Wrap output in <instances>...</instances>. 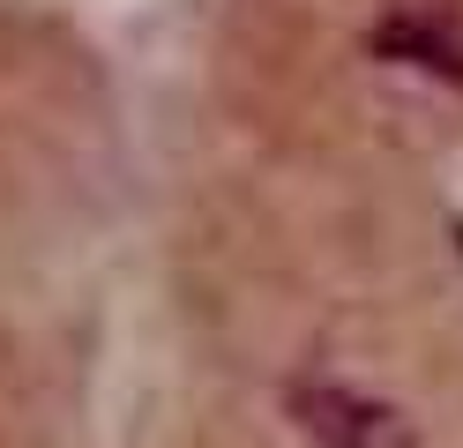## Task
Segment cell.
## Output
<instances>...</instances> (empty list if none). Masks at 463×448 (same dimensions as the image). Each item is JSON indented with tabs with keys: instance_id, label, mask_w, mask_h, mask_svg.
<instances>
[{
	"instance_id": "2",
	"label": "cell",
	"mask_w": 463,
	"mask_h": 448,
	"mask_svg": "<svg viewBox=\"0 0 463 448\" xmlns=\"http://www.w3.org/2000/svg\"><path fill=\"white\" fill-rule=\"evenodd\" d=\"M373 52L463 90V38H456V30H441L433 15H389V23H373Z\"/></svg>"
},
{
	"instance_id": "1",
	"label": "cell",
	"mask_w": 463,
	"mask_h": 448,
	"mask_svg": "<svg viewBox=\"0 0 463 448\" xmlns=\"http://www.w3.org/2000/svg\"><path fill=\"white\" fill-rule=\"evenodd\" d=\"M284 411H292V426L314 441V448H419L411 418L396 404L366 396L352 381H329V374H299L284 388Z\"/></svg>"
}]
</instances>
